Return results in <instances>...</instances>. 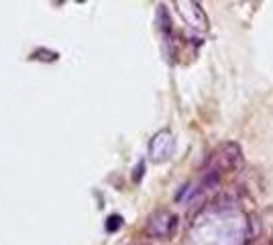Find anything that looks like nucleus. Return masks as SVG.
<instances>
[{"instance_id":"1","label":"nucleus","mask_w":273,"mask_h":245,"mask_svg":"<svg viewBox=\"0 0 273 245\" xmlns=\"http://www.w3.org/2000/svg\"><path fill=\"white\" fill-rule=\"evenodd\" d=\"M241 166H243V150H241V145L235 143V141H227V143H221L210 154L204 172L223 176L227 172L239 170Z\"/></svg>"},{"instance_id":"2","label":"nucleus","mask_w":273,"mask_h":245,"mask_svg":"<svg viewBox=\"0 0 273 245\" xmlns=\"http://www.w3.org/2000/svg\"><path fill=\"white\" fill-rule=\"evenodd\" d=\"M178 227V217L170 211H157L153 213L149 219H147V225H145V233L151 237V239H168L174 235Z\"/></svg>"},{"instance_id":"3","label":"nucleus","mask_w":273,"mask_h":245,"mask_svg":"<svg viewBox=\"0 0 273 245\" xmlns=\"http://www.w3.org/2000/svg\"><path fill=\"white\" fill-rule=\"evenodd\" d=\"M174 147H176V141H174L172 131L163 129V131L155 133L153 139L149 141V158H151V162L161 164V162L170 160L172 154H174Z\"/></svg>"},{"instance_id":"4","label":"nucleus","mask_w":273,"mask_h":245,"mask_svg":"<svg viewBox=\"0 0 273 245\" xmlns=\"http://www.w3.org/2000/svg\"><path fill=\"white\" fill-rule=\"evenodd\" d=\"M176 9L180 13V17L194 29L198 31H206L208 29V17L206 13L202 11V7L198 3H192V0H180V3H176Z\"/></svg>"},{"instance_id":"5","label":"nucleus","mask_w":273,"mask_h":245,"mask_svg":"<svg viewBox=\"0 0 273 245\" xmlns=\"http://www.w3.org/2000/svg\"><path fill=\"white\" fill-rule=\"evenodd\" d=\"M60 58L58 52H51V49H37L31 54V60H39V62H56Z\"/></svg>"},{"instance_id":"6","label":"nucleus","mask_w":273,"mask_h":245,"mask_svg":"<svg viewBox=\"0 0 273 245\" xmlns=\"http://www.w3.org/2000/svg\"><path fill=\"white\" fill-rule=\"evenodd\" d=\"M121 225H123V219L119 215H111V217H108V221H106V231L115 233L117 229H121Z\"/></svg>"},{"instance_id":"7","label":"nucleus","mask_w":273,"mask_h":245,"mask_svg":"<svg viewBox=\"0 0 273 245\" xmlns=\"http://www.w3.org/2000/svg\"><path fill=\"white\" fill-rule=\"evenodd\" d=\"M143 174H145V162H139V166L133 170V182L139 184L143 180Z\"/></svg>"},{"instance_id":"8","label":"nucleus","mask_w":273,"mask_h":245,"mask_svg":"<svg viewBox=\"0 0 273 245\" xmlns=\"http://www.w3.org/2000/svg\"><path fill=\"white\" fill-rule=\"evenodd\" d=\"M255 245H269L267 241H261V243H255Z\"/></svg>"}]
</instances>
